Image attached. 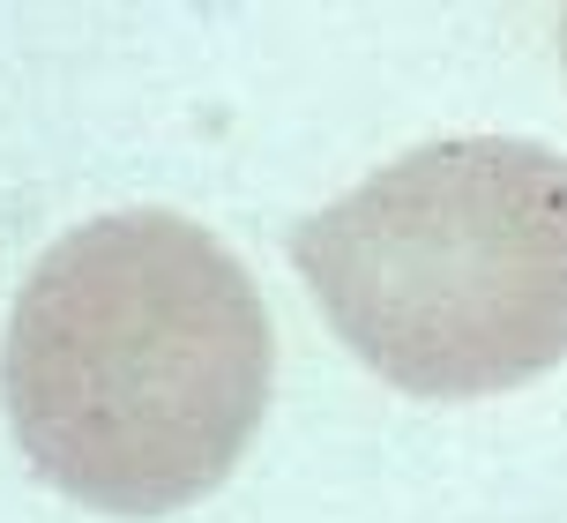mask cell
Segmentation results:
<instances>
[{
    "mask_svg": "<svg viewBox=\"0 0 567 523\" xmlns=\"http://www.w3.org/2000/svg\"><path fill=\"white\" fill-rule=\"evenodd\" d=\"M277 381L247 262L172 209L90 217L23 277L0 397L30 471L105 516L225 486Z\"/></svg>",
    "mask_w": 567,
    "mask_h": 523,
    "instance_id": "1",
    "label": "cell"
},
{
    "mask_svg": "<svg viewBox=\"0 0 567 523\" xmlns=\"http://www.w3.org/2000/svg\"><path fill=\"white\" fill-rule=\"evenodd\" d=\"M291 262L321 315L411 397H493L567 359V157L455 135L307 217Z\"/></svg>",
    "mask_w": 567,
    "mask_h": 523,
    "instance_id": "2",
    "label": "cell"
},
{
    "mask_svg": "<svg viewBox=\"0 0 567 523\" xmlns=\"http://www.w3.org/2000/svg\"><path fill=\"white\" fill-rule=\"evenodd\" d=\"M560 60H567V16H560Z\"/></svg>",
    "mask_w": 567,
    "mask_h": 523,
    "instance_id": "3",
    "label": "cell"
}]
</instances>
